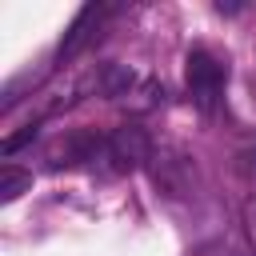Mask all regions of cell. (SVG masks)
Listing matches in <instances>:
<instances>
[{
  "instance_id": "6da1fadb",
  "label": "cell",
  "mask_w": 256,
  "mask_h": 256,
  "mask_svg": "<svg viewBox=\"0 0 256 256\" xmlns=\"http://www.w3.org/2000/svg\"><path fill=\"white\" fill-rule=\"evenodd\" d=\"M148 176H152L156 192L168 196V200H192V196L200 192V168H196V156L184 152L180 144H160V148H152Z\"/></svg>"
},
{
  "instance_id": "7a4b0ae2",
  "label": "cell",
  "mask_w": 256,
  "mask_h": 256,
  "mask_svg": "<svg viewBox=\"0 0 256 256\" xmlns=\"http://www.w3.org/2000/svg\"><path fill=\"white\" fill-rule=\"evenodd\" d=\"M188 92H192V100L204 108V112H212L216 108V100H220V92H224V80H228V68L216 60V56H208L204 48H192L188 52Z\"/></svg>"
},
{
  "instance_id": "3957f363",
  "label": "cell",
  "mask_w": 256,
  "mask_h": 256,
  "mask_svg": "<svg viewBox=\"0 0 256 256\" xmlns=\"http://www.w3.org/2000/svg\"><path fill=\"white\" fill-rule=\"evenodd\" d=\"M152 136L140 128V124H120V128H112V136H108V144H104V152H108V160L116 164V172H136V168H148V160H152Z\"/></svg>"
},
{
  "instance_id": "277c9868",
  "label": "cell",
  "mask_w": 256,
  "mask_h": 256,
  "mask_svg": "<svg viewBox=\"0 0 256 256\" xmlns=\"http://www.w3.org/2000/svg\"><path fill=\"white\" fill-rule=\"evenodd\" d=\"M100 20H104V4H84V8L76 12V20L68 24V32H64L60 48H56V64L72 60V56L92 40V32H96V24H100Z\"/></svg>"
},
{
  "instance_id": "5b68a950",
  "label": "cell",
  "mask_w": 256,
  "mask_h": 256,
  "mask_svg": "<svg viewBox=\"0 0 256 256\" xmlns=\"http://www.w3.org/2000/svg\"><path fill=\"white\" fill-rule=\"evenodd\" d=\"M108 140H100L96 132H68L56 148H52V168L60 164H84V160H96V152L104 148Z\"/></svg>"
},
{
  "instance_id": "8992f818",
  "label": "cell",
  "mask_w": 256,
  "mask_h": 256,
  "mask_svg": "<svg viewBox=\"0 0 256 256\" xmlns=\"http://www.w3.org/2000/svg\"><path fill=\"white\" fill-rule=\"evenodd\" d=\"M92 84H96V92H100V96L120 100V96L136 84V72H132L128 64H100V72L92 76Z\"/></svg>"
},
{
  "instance_id": "52a82bcc",
  "label": "cell",
  "mask_w": 256,
  "mask_h": 256,
  "mask_svg": "<svg viewBox=\"0 0 256 256\" xmlns=\"http://www.w3.org/2000/svg\"><path fill=\"white\" fill-rule=\"evenodd\" d=\"M28 188H32V172H20V168H12V164L0 168V204H12V200L24 196Z\"/></svg>"
},
{
  "instance_id": "ba28073f",
  "label": "cell",
  "mask_w": 256,
  "mask_h": 256,
  "mask_svg": "<svg viewBox=\"0 0 256 256\" xmlns=\"http://www.w3.org/2000/svg\"><path fill=\"white\" fill-rule=\"evenodd\" d=\"M240 224H244L248 248L256 252V196H248V200H244V208H240Z\"/></svg>"
},
{
  "instance_id": "9c48e42d",
  "label": "cell",
  "mask_w": 256,
  "mask_h": 256,
  "mask_svg": "<svg viewBox=\"0 0 256 256\" xmlns=\"http://www.w3.org/2000/svg\"><path fill=\"white\" fill-rule=\"evenodd\" d=\"M32 136H36V124H24V128H20L16 136H4V144H0V152H4V156H12V152H16V148H24V144H28Z\"/></svg>"
},
{
  "instance_id": "30bf717a",
  "label": "cell",
  "mask_w": 256,
  "mask_h": 256,
  "mask_svg": "<svg viewBox=\"0 0 256 256\" xmlns=\"http://www.w3.org/2000/svg\"><path fill=\"white\" fill-rule=\"evenodd\" d=\"M252 160H256V152H252ZM252 176H256V164H252Z\"/></svg>"
}]
</instances>
